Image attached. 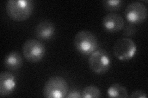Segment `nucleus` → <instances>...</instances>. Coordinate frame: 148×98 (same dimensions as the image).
Instances as JSON below:
<instances>
[{"instance_id":"14","label":"nucleus","mask_w":148,"mask_h":98,"mask_svg":"<svg viewBox=\"0 0 148 98\" xmlns=\"http://www.w3.org/2000/svg\"><path fill=\"white\" fill-rule=\"evenodd\" d=\"M123 1L121 0H106L103 1V6L108 11H119L122 7Z\"/></svg>"},{"instance_id":"1","label":"nucleus","mask_w":148,"mask_h":98,"mask_svg":"<svg viewBox=\"0 0 148 98\" xmlns=\"http://www.w3.org/2000/svg\"><path fill=\"white\" fill-rule=\"evenodd\" d=\"M34 3L32 0H9L6 11L8 17L17 22L25 21L34 11Z\"/></svg>"},{"instance_id":"10","label":"nucleus","mask_w":148,"mask_h":98,"mask_svg":"<svg viewBox=\"0 0 148 98\" xmlns=\"http://www.w3.org/2000/svg\"><path fill=\"white\" fill-rule=\"evenodd\" d=\"M56 32L55 25L49 20H43L37 24L35 29V34L38 39L48 40L51 39Z\"/></svg>"},{"instance_id":"8","label":"nucleus","mask_w":148,"mask_h":98,"mask_svg":"<svg viewBox=\"0 0 148 98\" xmlns=\"http://www.w3.org/2000/svg\"><path fill=\"white\" fill-rule=\"evenodd\" d=\"M123 18L118 14L110 13L106 15L102 20V26L109 32H117L122 30L124 26Z\"/></svg>"},{"instance_id":"6","label":"nucleus","mask_w":148,"mask_h":98,"mask_svg":"<svg viewBox=\"0 0 148 98\" xmlns=\"http://www.w3.org/2000/svg\"><path fill=\"white\" fill-rule=\"evenodd\" d=\"M137 51L136 45L133 40L122 38L115 42L113 47V53L118 59L128 61L135 57Z\"/></svg>"},{"instance_id":"13","label":"nucleus","mask_w":148,"mask_h":98,"mask_svg":"<svg viewBox=\"0 0 148 98\" xmlns=\"http://www.w3.org/2000/svg\"><path fill=\"white\" fill-rule=\"evenodd\" d=\"M101 96V92L98 87L95 85L86 87L82 92L83 98H98Z\"/></svg>"},{"instance_id":"16","label":"nucleus","mask_w":148,"mask_h":98,"mask_svg":"<svg viewBox=\"0 0 148 98\" xmlns=\"http://www.w3.org/2000/svg\"><path fill=\"white\" fill-rule=\"evenodd\" d=\"M67 98H80L82 97V93L77 90H71L66 96Z\"/></svg>"},{"instance_id":"3","label":"nucleus","mask_w":148,"mask_h":98,"mask_svg":"<svg viewBox=\"0 0 148 98\" xmlns=\"http://www.w3.org/2000/svg\"><path fill=\"white\" fill-rule=\"evenodd\" d=\"M69 85L66 79L61 76H53L48 79L43 88V96L47 98L66 97Z\"/></svg>"},{"instance_id":"17","label":"nucleus","mask_w":148,"mask_h":98,"mask_svg":"<svg viewBox=\"0 0 148 98\" xmlns=\"http://www.w3.org/2000/svg\"><path fill=\"white\" fill-rule=\"evenodd\" d=\"M135 32V27L132 26V25H129L127 26L125 29V34L127 36H133L134 35Z\"/></svg>"},{"instance_id":"5","label":"nucleus","mask_w":148,"mask_h":98,"mask_svg":"<svg viewBox=\"0 0 148 98\" xmlns=\"http://www.w3.org/2000/svg\"><path fill=\"white\" fill-rule=\"evenodd\" d=\"M22 53L25 59L31 63H36L43 59L46 53V47L38 39H27L23 45Z\"/></svg>"},{"instance_id":"2","label":"nucleus","mask_w":148,"mask_h":98,"mask_svg":"<svg viewBox=\"0 0 148 98\" xmlns=\"http://www.w3.org/2000/svg\"><path fill=\"white\" fill-rule=\"evenodd\" d=\"M73 45L78 52L83 55H90L98 49V40L92 32L82 30L75 36Z\"/></svg>"},{"instance_id":"15","label":"nucleus","mask_w":148,"mask_h":98,"mask_svg":"<svg viewBox=\"0 0 148 98\" xmlns=\"http://www.w3.org/2000/svg\"><path fill=\"white\" fill-rule=\"evenodd\" d=\"M132 98H147L146 93L142 90H135L131 93L129 96Z\"/></svg>"},{"instance_id":"7","label":"nucleus","mask_w":148,"mask_h":98,"mask_svg":"<svg viewBox=\"0 0 148 98\" xmlns=\"http://www.w3.org/2000/svg\"><path fill=\"white\" fill-rule=\"evenodd\" d=\"M147 16V9L141 1L130 3L125 10V17L131 24H139L145 22Z\"/></svg>"},{"instance_id":"11","label":"nucleus","mask_w":148,"mask_h":98,"mask_svg":"<svg viewBox=\"0 0 148 98\" xmlns=\"http://www.w3.org/2000/svg\"><path fill=\"white\" fill-rule=\"evenodd\" d=\"M4 64L8 69L15 71L21 69L22 66L23 58L18 52L12 51L6 56Z\"/></svg>"},{"instance_id":"12","label":"nucleus","mask_w":148,"mask_h":98,"mask_svg":"<svg viewBox=\"0 0 148 98\" xmlns=\"http://www.w3.org/2000/svg\"><path fill=\"white\" fill-rule=\"evenodd\" d=\"M107 95L109 97L127 98L129 97L126 87L118 83L113 84L108 88Z\"/></svg>"},{"instance_id":"4","label":"nucleus","mask_w":148,"mask_h":98,"mask_svg":"<svg viewBox=\"0 0 148 98\" xmlns=\"http://www.w3.org/2000/svg\"><path fill=\"white\" fill-rule=\"evenodd\" d=\"M89 66L96 74H103L109 71L112 62L109 53L103 49H97L92 52L88 59Z\"/></svg>"},{"instance_id":"9","label":"nucleus","mask_w":148,"mask_h":98,"mask_svg":"<svg viewBox=\"0 0 148 98\" xmlns=\"http://www.w3.org/2000/svg\"><path fill=\"white\" fill-rule=\"evenodd\" d=\"M16 87L15 76L9 72L3 71L0 74V96L6 97L10 95Z\"/></svg>"}]
</instances>
